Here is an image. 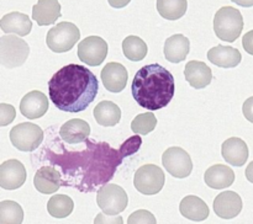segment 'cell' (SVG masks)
I'll list each match as a JSON object with an SVG mask.
<instances>
[{"label":"cell","mask_w":253,"mask_h":224,"mask_svg":"<svg viewBox=\"0 0 253 224\" xmlns=\"http://www.w3.org/2000/svg\"><path fill=\"white\" fill-rule=\"evenodd\" d=\"M174 91V78L160 64H147L138 69L131 85L136 102L150 111L166 107L172 101Z\"/></svg>","instance_id":"2"},{"label":"cell","mask_w":253,"mask_h":224,"mask_svg":"<svg viewBox=\"0 0 253 224\" xmlns=\"http://www.w3.org/2000/svg\"><path fill=\"white\" fill-rule=\"evenodd\" d=\"M0 27L5 33H15L17 36H27L32 30V22L26 14L12 11L4 15L0 20Z\"/></svg>","instance_id":"21"},{"label":"cell","mask_w":253,"mask_h":224,"mask_svg":"<svg viewBox=\"0 0 253 224\" xmlns=\"http://www.w3.org/2000/svg\"><path fill=\"white\" fill-rule=\"evenodd\" d=\"M244 30V17L240 10L232 6H222L214 17V31L220 39L235 42Z\"/></svg>","instance_id":"3"},{"label":"cell","mask_w":253,"mask_h":224,"mask_svg":"<svg viewBox=\"0 0 253 224\" xmlns=\"http://www.w3.org/2000/svg\"><path fill=\"white\" fill-rule=\"evenodd\" d=\"M48 110V98L41 91H30L20 102V112L29 120L42 117Z\"/></svg>","instance_id":"14"},{"label":"cell","mask_w":253,"mask_h":224,"mask_svg":"<svg viewBox=\"0 0 253 224\" xmlns=\"http://www.w3.org/2000/svg\"><path fill=\"white\" fill-rule=\"evenodd\" d=\"M166 177L163 170L153 164H146L141 166L133 177V185L136 190L140 193L148 194V196L158 193L163 189Z\"/></svg>","instance_id":"8"},{"label":"cell","mask_w":253,"mask_h":224,"mask_svg":"<svg viewBox=\"0 0 253 224\" xmlns=\"http://www.w3.org/2000/svg\"><path fill=\"white\" fill-rule=\"evenodd\" d=\"M179 211L183 217L194 222H202L209 217V207L197 196H187L179 204Z\"/></svg>","instance_id":"24"},{"label":"cell","mask_w":253,"mask_h":224,"mask_svg":"<svg viewBox=\"0 0 253 224\" xmlns=\"http://www.w3.org/2000/svg\"><path fill=\"white\" fill-rule=\"evenodd\" d=\"M190 51V42L183 34H173L165 42V57L170 63H179L187 58Z\"/></svg>","instance_id":"23"},{"label":"cell","mask_w":253,"mask_h":224,"mask_svg":"<svg viewBox=\"0 0 253 224\" xmlns=\"http://www.w3.org/2000/svg\"><path fill=\"white\" fill-rule=\"evenodd\" d=\"M108 1L110 6L115 7V9H123L126 5H128L131 0H108Z\"/></svg>","instance_id":"37"},{"label":"cell","mask_w":253,"mask_h":224,"mask_svg":"<svg viewBox=\"0 0 253 224\" xmlns=\"http://www.w3.org/2000/svg\"><path fill=\"white\" fill-rule=\"evenodd\" d=\"M26 181V169L16 159H10L0 165V186L4 190H16Z\"/></svg>","instance_id":"11"},{"label":"cell","mask_w":253,"mask_h":224,"mask_svg":"<svg viewBox=\"0 0 253 224\" xmlns=\"http://www.w3.org/2000/svg\"><path fill=\"white\" fill-rule=\"evenodd\" d=\"M61 15V4L58 0H39L32 7V19L40 26L54 24Z\"/></svg>","instance_id":"18"},{"label":"cell","mask_w":253,"mask_h":224,"mask_svg":"<svg viewBox=\"0 0 253 224\" xmlns=\"http://www.w3.org/2000/svg\"><path fill=\"white\" fill-rule=\"evenodd\" d=\"M99 81L93 71L79 64H68L52 75L48 81L49 98L57 108L77 113L86 110L95 100Z\"/></svg>","instance_id":"1"},{"label":"cell","mask_w":253,"mask_h":224,"mask_svg":"<svg viewBox=\"0 0 253 224\" xmlns=\"http://www.w3.org/2000/svg\"><path fill=\"white\" fill-rule=\"evenodd\" d=\"M96 203L103 213L119 216L127 207L128 197L125 190L115 184H106L96 193Z\"/></svg>","instance_id":"6"},{"label":"cell","mask_w":253,"mask_h":224,"mask_svg":"<svg viewBox=\"0 0 253 224\" xmlns=\"http://www.w3.org/2000/svg\"><path fill=\"white\" fill-rule=\"evenodd\" d=\"M10 140L16 149L32 152L37 149L43 140V130L35 123H20L10 130Z\"/></svg>","instance_id":"7"},{"label":"cell","mask_w":253,"mask_h":224,"mask_svg":"<svg viewBox=\"0 0 253 224\" xmlns=\"http://www.w3.org/2000/svg\"><path fill=\"white\" fill-rule=\"evenodd\" d=\"M15 116H16V112L11 105H7V103L0 105V126L1 127L11 123L15 120Z\"/></svg>","instance_id":"33"},{"label":"cell","mask_w":253,"mask_h":224,"mask_svg":"<svg viewBox=\"0 0 253 224\" xmlns=\"http://www.w3.org/2000/svg\"><path fill=\"white\" fill-rule=\"evenodd\" d=\"M142 144V139H141L140 135H133V137L128 138L127 140L123 143V145L120 147V153L124 158L128 157V155H132L137 152L141 148Z\"/></svg>","instance_id":"31"},{"label":"cell","mask_w":253,"mask_h":224,"mask_svg":"<svg viewBox=\"0 0 253 224\" xmlns=\"http://www.w3.org/2000/svg\"><path fill=\"white\" fill-rule=\"evenodd\" d=\"M128 223H156V217L146 209H138L133 212L127 219Z\"/></svg>","instance_id":"32"},{"label":"cell","mask_w":253,"mask_h":224,"mask_svg":"<svg viewBox=\"0 0 253 224\" xmlns=\"http://www.w3.org/2000/svg\"><path fill=\"white\" fill-rule=\"evenodd\" d=\"M30 54V47L19 36L0 37V63L5 68L12 69L22 65Z\"/></svg>","instance_id":"5"},{"label":"cell","mask_w":253,"mask_h":224,"mask_svg":"<svg viewBox=\"0 0 253 224\" xmlns=\"http://www.w3.org/2000/svg\"><path fill=\"white\" fill-rule=\"evenodd\" d=\"M162 164L168 171V174L177 177V179H184L192 174V158L183 148H168L162 155Z\"/></svg>","instance_id":"9"},{"label":"cell","mask_w":253,"mask_h":224,"mask_svg":"<svg viewBox=\"0 0 253 224\" xmlns=\"http://www.w3.org/2000/svg\"><path fill=\"white\" fill-rule=\"evenodd\" d=\"M208 59L220 68H235L241 63L242 56L234 47L216 46L208 52Z\"/></svg>","instance_id":"20"},{"label":"cell","mask_w":253,"mask_h":224,"mask_svg":"<svg viewBox=\"0 0 253 224\" xmlns=\"http://www.w3.org/2000/svg\"><path fill=\"white\" fill-rule=\"evenodd\" d=\"M187 0H157V11L166 20H179L187 12Z\"/></svg>","instance_id":"26"},{"label":"cell","mask_w":253,"mask_h":224,"mask_svg":"<svg viewBox=\"0 0 253 224\" xmlns=\"http://www.w3.org/2000/svg\"><path fill=\"white\" fill-rule=\"evenodd\" d=\"M214 211L222 219H232L242 211V199L234 191H224L214 199Z\"/></svg>","instance_id":"13"},{"label":"cell","mask_w":253,"mask_h":224,"mask_svg":"<svg viewBox=\"0 0 253 224\" xmlns=\"http://www.w3.org/2000/svg\"><path fill=\"white\" fill-rule=\"evenodd\" d=\"M24 221V211L15 201H2L0 203V223L17 224Z\"/></svg>","instance_id":"29"},{"label":"cell","mask_w":253,"mask_h":224,"mask_svg":"<svg viewBox=\"0 0 253 224\" xmlns=\"http://www.w3.org/2000/svg\"><path fill=\"white\" fill-rule=\"evenodd\" d=\"M124 56L132 62H140L147 56V44L137 36H128L123 41Z\"/></svg>","instance_id":"28"},{"label":"cell","mask_w":253,"mask_h":224,"mask_svg":"<svg viewBox=\"0 0 253 224\" xmlns=\"http://www.w3.org/2000/svg\"><path fill=\"white\" fill-rule=\"evenodd\" d=\"M157 126V118L152 112L141 113L131 122V129L136 134H148Z\"/></svg>","instance_id":"30"},{"label":"cell","mask_w":253,"mask_h":224,"mask_svg":"<svg viewBox=\"0 0 253 224\" xmlns=\"http://www.w3.org/2000/svg\"><path fill=\"white\" fill-rule=\"evenodd\" d=\"M128 74L125 66L116 62H110L101 70V81L110 93H120L126 88Z\"/></svg>","instance_id":"12"},{"label":"cell","mask_w":253,"mask_h":224,"mask_svg":"<svg viewBox=\"0 0 253 224\" xmlns=\"http://www.w3.org/2000/svg\"><path fill=\"white\" fill-rule=\"evenodd\" d=\"M106 214L105 213H103V214H100V216H98L95 218V223H100V222H113V223H123V218H121V217H116V218H114V219H111L110 217L111 216H109V218H106Z\"/></svg>","instance_id":"36"},{"label":"cell","mask_w":253,"mask_h":224,"mask_svg":"<svg viewBox=\"0 0 253 224\" xmlns=\"http://www.w3.org/2000/svg\"><path fill=\"white\" fill-rule=\"evenodd\" d=\"M94 118L104 127L116 126L121 120V110L113 101H101L94 108Z\"/></svg>","instance_id":"25"},{"label":"cell","mask_w":253,"mask_h":224,"mask_svg":"<svg viewBox=\"0 0 253 224\" xmlns=\"http://www.w3.org/2000/svg\"><path fill=\"white\" fill-rule=\"evenodd\" d=\"M204 181L209 187L215 190L226 189L235 181V172L227 165L216 164L205 171Z\"/></svg>","instance_id":"22"},{"label":"cell","mask_w":253,"mask_h":224,"mask_svg":"<svg viewBox=\"0 0 253 224\" xmlns=\"http://www.w3.org/2000/svg\"><path fill=\"white\" fill-rule=\"evenodd\" d=\"M232 2L237 4L239 6H244V7H251L253 6V0H231Z\"/></svg>","instance_id":"38"},{"label":"cell","mask_w":253,"mask_h":224,"mask_svg":"<svg viewBox=\"0 0 253 224\" xmlns=\"http://www.w3.org/2000/svg\"><path fill=\"white\" fill-rule=\"evenodd\" d=\"M242 46L247 53L253 56V30L245 34L244 38H242Z\"/></svg>","instance_id":"35"},{"label":"cell","mask_w":253,"mask_h":224,"mask_svg":"<svg viewBox=\"0 0 253 224\" xmlns=\"http://www.w3.org/2000/svg\"><path fill=\"white\" fill-rule=\"evenodd\" d=\"M221 154L227 164L232 166H242L249 159V147L241 138L232 137L222 143Z\"/></svg>","instance_id":"15"},{"label":"cell","mask_w":253,"mask_h":224,"mask_svg":"<svg viewBox=\"0 0 253 224\" xmlns=\"http://www.w3.org/2000/svg\"><path fill=\"white\" fill-rule=\"evenodd\" d=\"M81 38V31L72 22H59L52 27L46 36V43L51 51L56 53H64L73 48Z\"/></svg>","instance_id":"4"},{"label":"cell","mask_w":253,"mask_h":224,"mask_svg":"<svg viewBox=\"0 0 253 224\" xmlns=\"http://www.w3.org/2000/svg\"><path fill=\"white\" fill-rule=\"evenodd\" d=\"M89 134H90V126L81 118L67 121L59 129V135L68 144H78L84 142Z\"/></svg>","instance_id":"19"},{"label":"cell","mask_w":253,"mask_h":224,"mask_svg":"<svg viewBox=\"0 0 253 224\" xmlns=\"http://www.w3.org/2000/svg\"><path fill=\"white\" fill-rule=\"evenodd\" d=\"M34 185L40 193H54L62 185L61 174L52 166H42L35 174Z\"/></svg>","instance_id":"17"},{"label":"cell","mask_w":253,"mask_h":224,"mask_svg":"<svg viewBox=\"0 0 253 224\" xmlns=\"http://www.w3.org/2000/svg\"><path fill=\"white\" fill-rule=\"evenodd\" d=\"M108 43L99 36H89L79 42L78 57L86 65H100L108 56Z\"/></svg>","instance_id":"10"},{"label":"cell","mask_w":253,"mask_h":224,"mask_svg":"<svg viewBox=\"0 0 253 224\" xmlns=\"http://www.w3.org/2000/svg\"><path fill=\"white\" fill-rule=\"evenodd\" d=\"M245 174H246L247 180L253 184V161L251 162V164H249V166H247L246 172H245Z\"/></svg>","instance_id":"39"},{"label":"cell","mask_w":253,"mask_h":224,"mask_svg":"<svg viewBox=\"0 0 253 224\" xmlns=\"http://www.w3.org/2000/svg\"><path fill=\"white\" fill-rule=\"evenodd\" d=\"M242 112H244L246 120L253 123V96L245 101L244 106H242Z\"/></svg>","instance_id":"34"},{"label":"cell","mask_w":253,"mask_h":224,"mask_svg":"<svg viewBox=\"0 0 253 224\" xmlns=\"http://www.w3.org/2000/svg\"><path fill=\"white\" fill-rule=\"evenodd\" d=\"M184 75L188 83L194 89H204L212 80V71L204 62L190 61L184 69Z\"/></svg>","instance_id":"16"},{"label":"cell","mask_w":253,"mask_h":224,"mask_svg":"<svg viewBox=\"0 0 253 224\" xmlns=\"http://www.w3.org/2000/svg\"><path fill=\"white\" fill-rule=\"evenodd\" d=\"M73 199L67 194H54L47 202V211L54 218H66L73 212Z\"/></svg>","instance_id":"27"}]
</instances>
